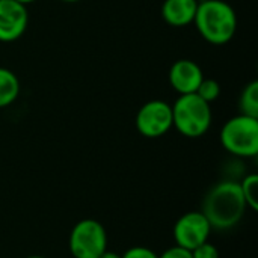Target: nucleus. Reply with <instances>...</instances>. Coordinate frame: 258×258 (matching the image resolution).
I'll list each match as a JSON object with an SVG mask.
<instances>
[{
  "instance_id": "obj_5",
  "label": "nucleus",
  "mask_w": 258,
  "mask_h": 258,
  "mask_svg": "<svg viewBox=\"0 0 258 258\" xmlns=\"http://www.w3.org/2000/svg\"><path fill=\"white\" fill-rule=\"evenodd\" d=\"M68 245L74 258H100L107 251V234L98 221L82 219L73 227Z\"/></svg>"
},
{
  "instance_id": "obj_4",
  "label": "nucleus",
  "mask_w": 258,
  "mask_h": 258,
  "mask_svg": "<svg viewBox=\"0 0 258 258\" xmlns=\"http://www.w3.org/2000/svg\"><path fill=\"white\" fill-rule=\"evenodd\" d=\"M221 144L233 156L255 157L258 154V118L236 115L221 130Z\"/></svg>"
},
{
  "instance_id": "obj_10",
  "label": "nucleus",
  "mask_w": 258,
  "mask_h": 258,
  "mask_svg": "<svg viewBox=\"0 0 258 258\" xmlns=\"http://www.w3.org/2000/svg\"><path fill=\"white\" fill-rule=\"evenodd\" d=\"M198 0H165L162 17L172 27H186L194 23Z\"/></svg>"
},
{
  "instance_id": "obj_15",
  "label": "nucleus",
  "mask_w": 258,
  "mask_h": 258,
  "mask_svg": "<svg viewBox=\"0 0 258 258\" xmlns=\"http://www.w3.org/2000/svg\"><path fill=\"white\" fill-rule=\"evenodd\" d=\"M192 252V258H219V251L218 248L210 243L209 240L200 246H197L195 249L190 251Z\"/></svg>"
},
{
  "instance_id": "obj_13",
  "label": "nucleus",
  "mask_w": 258,
  "mask_h": 258,
  "mask_svg": "<svg viewBox=\"0 0 258 258\" xmlns=\"http://www.w3.org/2000/svg\"><path fill=\"white\" fill-rule=\"evenodd\" d=\"M240 190L242 195L246 201V206L257 212L258 210V175L257 174H249L246 175L240 183Z\"/></svg>"
},
{
  "instance_id": "obj_12",
  "label": "nucleus",
  "mask_w": 258,
  "mask_h": 258,
  "mask_svg": "<svg viewBox=\"0 0 258 258\" xmlns=\"http://www.w3.org/2000/svg\"><path fill=\"white\" fill-rule=\"evenodd\" d=\"M239 107H240V113L242 115H248L252 118H258V82L252 80L249 82L242 94H240V100H239Z\"/></svg>"
},
{
  "instance_id": "obj_1",
  "label": "nucleus",
  "mask_w": 258,
  "mask_h": 258,
  "mask_svg": "<svg viewBox=\"0 0 258 258\" xmlns=\"http://www.w3.org/2000/svg\"><path fill=\"white\" fill-rule=\"evenodd\" d=\"M246 207L240 184L236 181H221L207 192L201 213L212 228L230 230L242 221Z\"/></svg>"
},
{
  "instance_id": "obj_16",
  "label": "nucleus",
  "mask_w": 258,
  "mask_h": 258,
  "mask_svg": "<svg viewBox=\"0 0 258 258\" xmlns=\"http://www.w3.org/2000/svg\"><path fill=\"white\" fill-rule=\"evenodd\" d=\"M122 258H159V255L154 251H151L150 248L133 246L122 254Z\"/></svg>"
},
{
  "instance_id": "obj_11",
  "label": "nucleus",
  "mask_w": 258,
  "mask_h": 258,
  "mask_svg": "<svg viewBox=\"0 0 258 258\" xmlns=\"http://www.w3.org/2000/svg\"><path fill=\"white\" fill-rule=\"evenodd\" d=\"M20 95V80L17 74L0 67V109L11 106Z\"/></svg>"
},
{
  "instance_id": "obj_14",
  "label": "nucleus",
  "mask_w": 258,
  "mask_h": 258,
  "mask_svg": "<svg viewBox=\"0 0 258 258\" xmlns=\"http://www.w3.org/2000/svg\"><path fill=\"white\" fill-rule=\"evenodd\" d=\"M200 98H203L206 103L212 104L213 101H216L221 95V85L218 80L215 79H203L201 85L198 86L197 92H195Z\"/></svg>"
},
{
  "instance_id": "obj_20",
  "label": "nucleus",
  "mask_w": 258,
  "mask_h": 258,
  "mask_svg": "<svg viewBox=\"0 0 258 258\" xmlns=\"http://www.w3.org/2000/svg\"><path fill=\"white\" fill-rule=\"evenodd\" d=\"M60 2H65V3H77L80 0H60Z\"/></svg>"
},
{
  "instance_id": "obj_2",
  "label": "nucleus",
  "mask_w": 258,
  "mask_h": 258,
  "mask_svg": "<svg viewBox=\"0 0 258 258\" xmlns=\"http://www.w3.org/2000/svg\"><path fill=\"white\" fill-rule=\"evenodd\" d=\"M194 24L203 39L213 45H224L237 32V14L224 0H201L198 2Z\"/></svg>"
},
{
  "instance_id": "obj_8",
  "label": "nucleus",
  "mask_w": 258,
  "mask_h": 258,
  "mask_svg": "<svg viewBox=\"0 0 258 258\" xmlns=\"http://www.w3.org/2000/svg\"><path fill=\"white\" fill-rule=\"evenodd\" d=\"M29 26L27 8L17 0H0V42L20 39Z\"/></svg>"
},
{
  "instance_id": "obj_17",
  "label": "nucleus",
  "mask_w": 258,
  "mask_h": 258,
  "mask_svg": "<svg viewBox=\"0 0 258 258\" xmlns=\"http://www.w3.org/2000/svg\"><path fill=\"white\" fill-rule=\"evenodd\" d=\"M159 258H192V252L186 248L181 246H172L168 248L166 251L162 252V255H159Z\"/></svg>"
},
{
  "instance_id": "obj_7",
  "label": "nucleus",
  "mask_w": 258,
  "mask_h": 258,
  "mask_svg": "<svg viewBox=\"0 0 258 258\" xmlns=\"http://www.w3.org/2000/svg\"><path fill=\"white\" fill-rule=\"evenodd\" d=\"M210 231L212 227L201 212H189L174 225L175 245L192 251L209 240Z\"/></svg>"
},
{
  "instance_id": "obj_3",
  "label": "nucleus",
  "mask_w": 258,
  "mask_h": 258,
  "mask_svg": "<svg viewBox=\"0 0 258 258\" xmlns=\"http://www.w3.org/2000/svg\"><path fill=\"white\" fill-rule=\"evenodd\" d=\"M212 107L197 94L180 95L172 106V127L186 138H200L212 125Z\"/></svg>"
},
{
  "instance_id": "obj_21",
  "label": "nucleus",
  "mask_w": 258,
  "mask_h": 258,
  "mask_svg": "<svg viewBox=\"0 0 258 258\" xmlns=\"http://www.w3.org/2000/svg\"><path fill=\"white\" fill-rule=\"evenodd\" d=\"M26 258H44V257H39V255H32V257H26Z\"/></svg>"
},
{
  "instance_id": "obj_19",
  "label": "nucleus",
  "mask_w": 258,
  "mask_h": 258,
  "mask_svg": "<svg viewBox=\"0 0 258 258\" xmlns=\"http://www.w3.org/2000/svg\"><path fill=\"white\" fill-rule=\"evenodd\" d=\"M18 3H21V5H24V6H27V5H30V3H35L36 0H17Z\"/></svg>"
},
{
  "instance_id": "obj_6",
  "label": "nucleus",
  "mask_w": 258,
  "mask_h": 258,
  "mask_svg": "<svg viewBox=\"0 0 258 258\" xmlns=\"http://www.w3.org/2000/svg\"><path fill=\"white\" fill-rule=\"evenodd\" d=\"M135 122L142 136L148 139L160 138L172 128V106L163 100L147 101L138 110Z\"/></svg>"
},
{
  "instance_id": "obj_9",
  "label": "nucleus",
  "mask_w": 258,
  "mask_h": 258,
  "mask_svg": "<svg viewBox=\"0 0 258 258\" xmlns=\"http://www.w3.org/2000/svg\"><path fill=\"white\" fill-rule=\"evenodd\" d=\"M168 79L174 91H177L180 95H186L197 92L204 79V73L195 60L178 59L171 65Z\"/></svg>"
},
{
  "instance_id": "obj_18",
  "label": "nucleus",
  "mask_w": 258,
  "mask_h": 258,
  "mask_svg": "<svg viewBox=\"0 0 258 258\" xmlns=\"http://www.w3.org/2000/svg\"><path fill=\"white\" fill-rule=\"evenodd\" d=\"M100 258H122V255H119V254H115V252H109V251H106L103 255Z\"/></svg>"
}]
</instances>
